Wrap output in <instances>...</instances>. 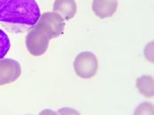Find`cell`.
<instances>
[{"instance_id":"obj_3","label":"cell","mask_w":154,"mask_h":115,"mask_svg":"<svg viewBox=\"0 0 154 115\" xmlns=\"http://www.w3.org/2000/svg\"><path fill=\"white\" fill-rule=\"evenodd\" d=\"M73 67L76 75L83 79H89L97 73L99 63L94 53L84 51L79 53L74 60Z\"/></svg>"},{"instance_id":"obj_4","label":"cell","mask_w":154,"mask_h":115,"mask_svg":"<svg viewBox=\"0 0 154 115\" xmlns=\"http://www.w3.org/2000/svg\"><path fill=\"white\" fill-rule=\"evenodd\" d=\"M35 25L42 28L51 39L63 35L65 26L64 20L55 12H47L41 14Z\"/></svg>"},{"instance_id":"obj_9","label":"cell","mask_w":154,"mask_h":115,"mask_svg":"<svg viewBox=\"0 0 154 115\" xmlns=\"http://www.w3.org/2000/svg\"><path fill=\"white\" fill-rule=\"evenodd\" d=\"M11 47L10 39L7 35L0 29V60L4 59L5 56L7 55Z\"/></svg>"},{"instance_id":"obj_12","label":"cell","mask_w":154,"mask_h":115,"mask_svg":"<svg viewBox=\"0 0 154 115\" xmlns=\"http://www.w3.org/2000/svg\"><path fill=\"white\" fill-rule=\"evenodd\" d=\"M8 1H9V0H0V9H1Z\"/></svg>"},{"instance_id":"obj_11","label":"cell","mask_w":154,"mask_h":115,"mask_svg":"<svg viewBox=\"0 0 154 115\" xmlns=\"http://www.w3.org/2000/svg\"><path fill=\"white\" fill-rule=\"evenodd\" d=\"M143 52H144L145 58L151 62H153V42L152 41L146 45Z\"/></svg>"},{"instance_id":"obj_2","label":"cell","mask_w":154,"mask_h":115,"mask_svg":"<svg viewBox=\"0 0 154 115\" xmlns=\"http://www.w3.org/2000/svg\"><path fill=\"white\" fill-rule=\"evenodd\" d=\"M50 40V36L42 28L35 25L26 36V47L32 56H41L46 53Z\"/></svg>"},{"instance_id":"obj_1","label":"cell","mask_w":154,"mask_h":115,"mask_svg":"<svg viewBox=\"0 0 154 115\" xmlns=\"http://www.w3.org/2000/svg\"><path fill=\"white\" fill-rule=\"evenodd\" d=\"M41 14L35 0H9L0 9V23L11 33L22 34L35 26Z\"/></svg>"},{"instance_id":"obj_7","label":"cell","mask_w":154,"mask_h":115,"mask_svg":"<svg viewBox=\"0 0 154 115\" xmlns=\"http://www.w3.org/2000/svg\"><path fill=\"white\" fill-rule=\"evenodd\" d=\"M53 12L59 14L64 20H71L77 13V4L75 0H55Z\"/></svg>"},{"instance_id":"obj_8","label":"cell","mask_w":154,"mask_h":115,"mask_svg":"<svg viewBox=\"0 0 154 115\" xmlns=\"http://www.w3.org/2000/svg\"><path fill=\"white\" fill-rule=\"evenodd\" d=\"M137 88L145 98H152L154 94L153 78L152 76L143 75L137 79Z\"/></svg>"},{"instance_id":"obj_10","label":"cell","mask_w":154,"mask_h":115,"mask_svg":"<svg viewBox=\"0 0 154 115\" xmlns=\"http://www.w3.org/2000/svg\"><path fill=\"white\" fill-rule=\"evenodd\" d=\"M134 113L135 114H153V106L152 104L146 103V102L140 104L137 107Z\"/></svg>"},{"instance_id":"obj_5","label":"cell","mask_w":154,"mask_h":115,"mask_svg":"<svg viewBox=\"0 0 154 115\" xmlns=\"http://www.w3.org/2000/svg\"><path fill=\"white\" fill-rule=\"evenodd\" d=\"M21 75V67L19 62L11 59L0 60V86L13 83Z\"/></svg>"},{"instance_id":"obj_6","label":"cell","mask_w":154,"mask_h":115,"mask_svg":"<svg viewBox=\"0 0 154 115\" xmlns=\"http://www.w3.org/2000/svg\"><path fill=\"white\" fill-rule=\"evenodd\" d=\"M118 7L117 0H94L92 10L100 19H107L112 17Z\"/></svg>"}]
</instances>
